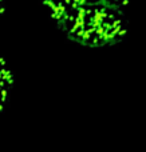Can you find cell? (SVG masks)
<instances>
[{"instance_id": "obj_1", "label": "cell", "mask_w": 146, "mask_h": 152, "mask_svg": "<svg viewBox=\"0 0 146 152\" xmlns=\"http://www.w3.org/2000/svg\"><path fill=\"white\" fill-rule=\"evenodd\" d=\"M67 37L88 47H107L125 40L129 21L119 4L109 1H43Z\"/></svg>"}, {"instance_id": "obj_2", "label": "cell", "mask_w": 146, "mask_h": 152, "mask_svg": "<svg viewBox=\"0 0 146 152\" xmlns=\"http://www.w3.org/2000/svg\"><path fill=\"white\" fill-rule=\"evenodd\" d=\"M13 84V74L10 69L7 61L0 58V113L3 112L8 99L10 92Z\"/></svg>"}, {"instance_id": "obj_3", "label": "cell", "mask_w": 146, "mask_h": 152, "mask_svg": "<svg viewBox=\"0 0 146 152\" xmlns=\"http://www.w3.org/2000/svg\"><path fill=\"white\" fill-rule=\"evenodd\" d=\"M4 11H5V3L4 1H0V18L4 15Z\"/></svg>"}]
</instances>
